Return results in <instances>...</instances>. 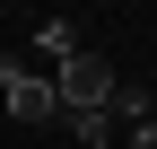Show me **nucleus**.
I'll use <instances>...</instances> for the list:
<instances>
[{
	"instance_id": "obj_3",
	"label": "nucleus",
	"mask_w": 157,
	"mask_h": 149,
	"mask_svg": "<svg viewBox=\"0 0 157 149\" xmlns=\"http://www.w3.org/2000/svg\"><path fill=\"white\" fill-rule=\"evenodd\" d=\"M35 53H44V62L61 70V62H78L87 44H78V26H70V18H44V26H35Z\"/></svg>"
},
{
	"instance_id": "obj_2",
	"label": "nucleus",
	"mask_w": 157,
	"mask_h": 149,
	"mask_svg": "<svg viewBox=\"0 0 157 149\" xmlns=\"http://www.w3.org/2000/svg\"><path fill=\"white\" fill-rule=\"evenodd\" d=\"M0 97H9V114H17V123H35V132H44V123H70V114H61V97H52V79H44V70H26L17 53H0Z\"/></svg>"
},
{
	"instance_id": "obj_1",
	"label": "nucleus",
	"mask_w": 157,
	"mask_h": 149,
	"mask_svg": "<svg viewBox=\"0 0 157 149\" xmlns=\"http://www.w3.org/2000/svg\"><path fill=\"white\" fill-rule=\"evenodd\" d=\"M113 70H105V53H78V62L52 70V97H61V114H113Z\"/></svg>"
},
{
	"instance_id": "obj_6",
	"label": "nucleus",
	"mask_w": 157,
	"mask_h": 149,
	"mask_svg": "<svg viewBox=\"0 0 157 149\" xmlns=\"http://www.w3.org/2000/svg\"><path fill=\"white\" fill-rule=\"evenodd\" d=\"M131 149H157V123H140V132H131Z\"/></svg>"
},
{
	"instance_id": "obj_4",
	"label": "nucleus",
	"mask_w": 157,
	"mask_h": 149,
	"mask_svg": "<svg viewBox=\"0 0 157 149\" xmlns=\"http://www.w3.org/2000/svg\"><path fill=\"white\" fill-rule=\"evenodd\" d=\"M113 123H131V132H140V123H157V97H148V88H113Z\"/></svg>"
},
{
	"instance_id": "obj_5",
	"label": "nucleus",
	"mask_w": 157,
	"mask_h": 149,
	"mask_svg": "<svg viewBox=\"0 0 157 149\" xmlns=\"http://www.w3.org/2000/svg\"><path fill=\"white\" fill-rule=\"evenodd\" d=\"M70 132L87 140V149H105V140H113V114H70Z\"/></svg>"
}]
</instances>
